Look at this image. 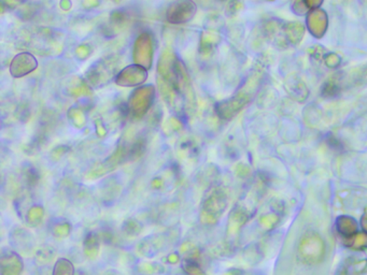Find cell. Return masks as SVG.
<instances>
[{
    "mask_svg": "<svg viewBox=\"0 0 367 275\" xmlns=\"http://www.w3.org/2000/svg\"><path fill=\"white\" fill-rule=\"evenodd\" d=\"M124 231H125L127 236L135 237V236H137V234H139L140 231H142V226H140L137 222L128 221L127 223H125V225H124Z\"/></svg>",
    "mask_w": 367,
    "mask_h": 275,
    "instance_id": "cell-20",
    "label": "cell"
},
{
    "mask_svg": "<svg viewBox=\"0 0 367 275\" xmlns=\"http://www.w3.org/2000/svg\"><path fill=\"white\" fill-rule=\"evenodd\" d=\"M83 248H85V254L87 258L93 260V258L97 257L99 256V248H101L99 237L94 234H87Z\"/></svg>",
    "mask_w": 367,
    "mask_h": 275,
    "instance_id": "cell-11",
    "label": "cell"
},
{
    "mask_svg": "<svg viewBox=\"0 0 367 275\" xmlns=\"http://www.w3.org/2000/svg\"><path fill=\"white\" fill-rule=\"evenodd\" d=\"M287 91L294 101L303 103L307 99L308 95H309V91H308L307 87L303 81L299 80V77H293L287 80Z\"/></svg>",
    "mask_w": 367,
    "mask_h": 275,
    "instance_id": "cell-8",
    "label": "cell"
},
{
    "mask_svg": "<svg viewBox=\"0 0 367 275\" xmlns=\"http://www.w3.org/2000/svg\"><path fill=\"white\" fill-rule=\"evenodd\" d=\"M226 197L224 193H216L207 199L203 211V219L205 223L211 224L217 222L221 214L225 211Z\"/></svg>",
    "mask_w": 367,
    "mask_h": 275,
    "instance_id": "cell-2",
    "label": "cell"
},
{
    "mask_svg": "<svg viewBox=\"0 0 367 275\" xmlns=\"http://www.w3.org/2000/svg\"><path fill=\"white\" fill-rule=\"evenodd\" d=\"M138 271L144 275H160L165 272V269L156 262H142L138 266Z\"/></svg>",
    "mask_w": 367,
    "mask_h": 275,
    "instance_id": "cell-15",
    "label": "cell"
},
{
    "mask_svg": "<svg viewBox=\"0 0 367 275\" xmlns=\"http://www.w3.org/2000/svg\"><path fill=\"white\" fill-rule=\"evenodd\" d=\"M328 18L325 11L317 8L311 10L307 15V28L316 38H321L328 30Z\"/></svg>",
    "mask_w": 367,
    "mask_h": 275,
    "instance_id": "cell-5",
    "label": "cell"
},
{
    "mask_svg": "<svg viewBox=\"0 0 367 275\" xmlns=\"http://www.w3.org/2000/svg\"><path fill=\"white\" fill-rule=\"evenodd\" d=\"M38 66L36 58L30 53L16 55L10 66V72L14 77H21L34 71Z\"/></svg>",
    "mask_w": 367,
    "mask_h": 275,
    "instance_id": "cell-4",
    "label": "cell"
},
{
    "mask_svg": "<svg viewBox=\"0 0 367 275\" xmlns=\"http://www.w3.org/2000/svg\"><path fill=\"white\" fill-rule=\"evenodd\" d=\"M367 272V260L354 262L348 268L347 275H361Z\"/></svg>",
    "mask_w": 367,
    "mask_h": 275,
    "instance_id": "cell-16",
    "label": "cell"
},
{
    "mask_svg": "<svg viewBox=\"0 0 367 275\" xmlns=\"http://www.w3.org/2000/svg\"><path fill=\"white\" fill-rule=\"evenodd\" d=\"M325 244L316 232H308L301 238L297 248V256L307 264H317L324 260Z\"/></svg>",
    "mask_w": 367,
    "mask_h": 275,
    "instance_id": "cell-1",
    "label": "cell"
},
{
    "mask_svg": "<svg viewBox=\"0 0 367 275\" xmlns=\"http://www.w3.org/2000/svg\"><path fill=\"white\" fill-rule=\"evenodd\" d=\"M53 234L58 238L67 237L70 234V227L68 224H61V225L55 226Z\"/></svg>",
    "mask_w": 367,
    "mask_h": 275,
    "instance_id": "cell-21",
    "label": "cell"
},
{
    "mask_svg": "<svg viewBox=\"0 0 367 275\" xmlns=\"http://www.w3.org/2000/svg\"><path fill=\"white\" fill-rule=\"evenodd\" d=\"M52 275H75V266L66 258H60L55 262Z\"/></svg>",
    "mask_w": 367,
    "mask_h": 275,
    "instance_id": "cell-13",
    "label": "cell"
},
{
    "mask_svg": "<svg viewBox=\"0 0 367 275\" xmlns=\"http://www.w3.org/2000/svg\"><path fill=\"white\" fill-rule=\"evenodd\" d=\"M165 237L162 236H156L154 239H146L139 244L137 250L139 254L144 257H153L156 256L158 252H162L163 248H165L167 244Z\"/></svg>",
    "mask_w": 367,
    "mask_h": 275,
    "instance_id": "cell-7",
    "label": "cell"
},
{
    "mask_svg": "<svg viewBox=\"0 0 367 275\" xmlns=\"http://www.w3.org/2000/svg\"><path fill=\"white\" fill-rule=\"evenodd\" d=\"M185 6L182 11H180L178 3L171 4L170 8L167 11V21L170 23H183L191 20L192 16L194 15L197 11V6L191 1L185 3Z\"/></svg>",
    "mask_w": 367,
    "mask_h": 275,
    "instance_id": "cell-6",
    "label": "cell"
},
{
    "mask_svg": "<svg viewBox=\"0 0 367 275\" xmlns=\"http://www.w3.org/2000/svg\"><path fill=\"white\" fill-rule=\"evenodd\" d=\"M283 32L287 44H299L303 40L305 34V27L299 22H289L283 24Z\"/></svg>",
    "mask_w": 367,
    "mask_h": 275,
    "instance_id": "cell-9",
    "label": "cell"
},
{
    "mask_svg": "<svg viewBox=\"0 0 367 275\" xmlns=\"http://www.w3.org/2000/svg\"><path fill=\"white\" fill-rule=\"evenodd\" d=\"M361 225H362L363 229L367 234V213L363 215L362 219H361Z\"/></svg>",
    "mask_w": 367,
    "mask_h": 275,
    "instance_id": "cell-23",
    "label": "cell"
},
{
    "mask_svg": "<svg viewBox=\"0 0 367 275\" xmlns=\"http://www.w3.org/2000/svg\"><path fill=\"white\" fill-rule=\"evenodd\" d=\"M323 62L328 68H337L342 63V58L336 53H326L323 57Z\"/></svg>",
    "mask_w": 367,
    "mask_h": 275,
    "instance_id": "cell-18",
    "label": "cell"
},
{
    "mask_svg": "<svg viewBox=\"0 0 367 275\" xmlns=\"http://www.w3.org/2000/svg\"><path fill=\"white\" fill-rule=\"evenodd\" d=\"M346 245L354 250H363L367 248L366 232H356L352 237L347 238Z\"/></svg>",
    "mask_w": 367,
    "mask_h": 275,
    "instance_id": "cell-12",
    "label": "cell"
},
{
    "mask_svg": "<svg viewBox=\"0 0 367 275\" xmlns=\"http://www.w3.org/2000/svg\"><path fill=\"white\" fill-rule=\"evenodd\" d=\"M279 222V217L276 214H266L261 219V225L265 230H270L277 225Z\"/></svg>",
    "mask_w": 367,
    "mask_h": 275,
    "instance_id": "cell-17",
    "label": "cell"
},
{
    "mask_svg": "<svg viewBox=\"0 0 367 275\" xmlns=\"http://www.w3.org/2000/svg\"><path fill=\"white\" fill-rule=\"evenodd\" d=\"M206 275V274H205Z\"/></svg>",
    "mask_w": 367,
    "mask_h": 275,
    "instance_id": "cell-24",
    "label": "cell"
},
{
    "mask_svg": "<svg viewBox=\"0 0 367 275\" xmlns=\"http://www.w3.org/2000/svg\"><path fill=\"white\" fill-rule=\"evenodd\" d=\"M338 232L344 238H350L358 232V223L350 216H340L336 221Z\"/></svg>",
    "mask_w": 367,
    "mask_h": 275,
    "instance_id": "cell-10",
    "label": "cell"
},
{
    "mask_svg": "<svg viewBox=\"0 0 367 275\" xmlns=\"http://www.w3.org/2000/svg\"><path fill=\"white\" fill-rule=\"evenodd\" d=\"M167 262L171 264H176L180 262V257H179L178 254H175V252H173V254L169 255L168 258H167Z\"/></svg>",
    "mask_w": 367,
    "mask_h": 275,
    "instance_id": "cell-22",
    "label": "cell"
},
{
    "mask_svg": "<svg viewBox=\"0 0 367 275\" xmlns=\"http://www.w3.org/2000/svg\"><path fill=\"white\" fill-rule=\"evenodd\" d=\"M44 211L42 207H34L28 212L27 219L30 225L36 226L42 222Z\"/></svg>",
    "mask_w": 367,
    "mask_h": 275,
    "instance_id": "cell-19",
    "label": "cell"
},
{
    "mask_svg": "<svg viewBox=\"0 0 367 275\" xmlns=\"http://www.w3.org/2000/svg\"><path fill=\"white\" fill-rule=\"evenodd\" d=\"M182 269L187 275H205L199 260L193 258H185L182 262Z\"/></svg>",
    "mask_w": 367,
    "mask_h": 275,
    "instance_id": "cell-14",
    "label": "cell"
},
{
    "mask_svg": "<svg viewBox=\"0 0 367 275\" xmlns=\"http://www.w3.org/2000/svg\"><path fill=\"white\" fill-rule=\"evenodd\" d=\"M24 262L21 256L13 250L3 252L0 258V273L1 275H22Z\"/></svg>",
    "mask_w": 367,
    "mask_h": 275,
    "instance_id": "cell-3",
    "label": "cell"
}]
</instances>
